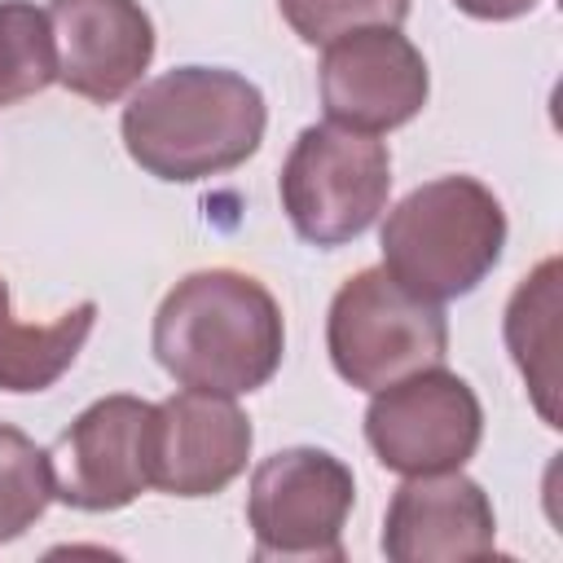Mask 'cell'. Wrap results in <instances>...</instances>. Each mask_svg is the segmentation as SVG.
Returning <instances> with one entry per match:
<instances>
[{
    "mask_svg": "<svg viewBox=\"0 0 563 563\" xmlns=\"http://www.w3.org/2000/svg\"><path fill=\"white\" fill-rule=\"evenodd\" d=\"M97 325V303L84 299L48 325H22L13 317L9 282L0 277V391H48L84 352Z\"/></svg>",
    "mask_w": 563,
    "mask_h": 563,
    "instance_id": "5bb4252c",
    "label": "cell"
},
{
    "mask_svg": "<svg viewBox=\"0 0 563 563\" xmlns=\"http://www.w3.org/2000/svg\"><path fill=\"white\" fill-rule=\"evenodd\" d=\"M356 501V479L330 449L295 444L268 453L246 493L255 559H343V523Z\"/></svg>",
    "mask_w": 563,
    "mask_h": 563,
    "instance_id": "8992f818",
    "label": "cell"
},
{
    "mask_svg": "<svg viewBox=\"0 0 563 563\" xmlns=\"http://www.w3.org/2000/svg\"><path fill=\"white\" fill-rule=\"evenodd\" d=\"M57 84L75 97L110 106L128 97L154 62V22L141 0H53Z\"/></svg>",
    "mask_w": 563,
    "mask_h": 563,
    "instance_id": "8fae6325",
    "label": "cell"
},
{
    "mask_svg": "<svg viewBox=\"0 0 563 563\" xmlns=\"http://www.w3.org/2000/svg\"><path fill=\"white\" fill-rule=\"evenodd\" d=\"M57 84V40L48 9L0 0V106H18Z\"/></svg>",
    "mask_w": 563,
    "mask_h": 563,
    "instance_id": "9a60e30c",
    "label": "cell"
},
{
    "mask_svg": "<svg viewBox=\"0 0 563 563\" xmlns=\"http://www.w3.org/2000/svg\"><path fill=\"white\" fill-rule=\"evenodd\" d=\"M268 128L264 92L224 66H176L132 92L119 132L154 180L194 185L242 167Z\"/></svg>",
    "mask_w": 563,
    "mask_h": 563,
    "instance_id": "7a4b0ae2",
    "label": "cell"
},
{
    "mask_svg": "<svg viewBox=\"0 0 563 563\" xmlns=\"http://www.w3.org/2000/svg\"><path fill=\"white\" fill-rule=\"evenodd\" d=\"M506 347L545 427L559 422V260H541L506 303Z\"/></svg>",
    "mask_w": 563,
    "mask_h": 563,
    "instance_id": "4fadbf2b",
    "label": "cell"
},
{
    "mask_svg": "<svg viewBox=\"0 0 563 563\" xmlns=\"http://www.w3.org/2000/svg\"><path fill=\"white\" fill-rule=\"evenodd\" d=\"M479 435V396L444 365H427L387 383L365 409V440L374 457L396 475L457 471L475 457Z\"/></svg>",
    "mask_w": 563,
    "mask_h": 563,
    "instance_id": "52a82bcc",
    "label": "cell"
},
{
    "mask_svg": "<svg viewBox=\"0 0 563 563\" xmlns=\"http://www.w3.org/2000/svg\"><path fill=\"white\" fill-rule=\"evenodd\" d=\"M431 92L427 62L400 26H365L325 44L321 106L325 119L352 132H391L409 123Z\"/></svg>",
    "mask_w": 563,
    "mask_h": 563,
    "instance_id": "9c48e42d",
    "label": "cell"
},
{
    "mask_svg": "<svg viewBox=\"0 0 563 563\" xmlns=\"http://www.w3.org/2000/svg\"><path fill=\"white\" fill-rule=\"evenodd\" d=\"M497 550V515L488 493L457 471L405 475L387 501L383 554L391 563H457Z\"/></svg>",
    "mask_w": 563,
    "mask_h": 563,
    "instance_id": "7c38bea8",
    "label": "cell"
},
{
    "mask_svg": "<svg viewBox=\"0 0 563 563\" xmlns=\"http://www.w3.org/2000/svg\"><path fill=\"white\" fill-rule=\"evenodd\" d=\"M251 444V418L233 405V396L185 387L154 405L150 484L172 497H211L246 471Z\"/></svg>",
    "mask_w": 563,
    "mask_h": 563,
    "instance_id": "30bf717a",
    "label": "cell"
},
{
    "mask_svg": "<svg viewBox=\"0 0 563 563\" xmlns=\"http://www.w3.org/2000/svg\"><path fill=\"white\" fill-rule=\"evenodd\" d=\"M150 347L180 387L246 396L277 374L286 321L273 290L251 273L198 268L163 295Z\"/></svg>",
    "mask_w": 563,
    "mask_h": 563,
    "instance_id": "6da1fadb",
    "label": "cell"
},
{
    "mask_svg": "<svg viewBox=\"0 0 563 563\" xmlns=\"http://www.w3.org/2000/svg\"><path fill=\"white\" fill-rule=\"evenodd\" d=\"M150 422L154 405L141 396L92 400L48 449L53 497L88 515L132 506L150 488Z\"/></svg>",
    "mask_w": 563,
    "mask_h": 563,
    "instance_id": "ba28073f",
    "label": "cell"
},
{
    "mask_svg": "<svg viewBox=\"0 0 563 563\" xmlns=\"http://www.w3.org/2000/svg\"><path fill=\"white\" fill-rule=\"evenodd\" d=\"M506 211L475 176H435L383 220V268L418 299L471 295L501 260Z\"/></svg>",
    "mask_w": 563,
    "mask_h": 563,
    "instance_id": "3957f363",
    "label": "cell"
},
{
    "mask_svg": "<svg viewBox=\"0 0 563 563\" xmlns=\"http://www.w3.org/2000/svg\"><path fill=\"white\" fill-rule=\"evenodd\" d=\"M53 501V462L26 431L0 422V545L18 541Z\"/></svg>",
    "mask_w": 563,
    "mask_h": 563,
    "instance_id": "2e32d148",
    "label": "cell"
},
{
    "mask_svg": "<svg viewBox=\"0 0 563 563\" xmlns=\"http://www.w3.org/2000/svg\"><path fill=\"white\" fill-rule=\"evenodd\" d=\"M325 347L343 383L383 391L405 374L444 365L449 321L440 303L418 299L387 268H361L330 299Z\"/></svg>",
    "mask_w": 563,
    "mask_h": 563,
    "instance_id": "277c9868",
    "label": "cell"
},
{
    "mask_svg": "<svg viewBox=\"0 0 563 563\" xmlns=\"http://www.w3.org/2000/svg\"><path fill=\"white\" fill-rule=\"evenodd\" d=\"M282 211L312 246L356 242L391 194V154L378 136L339 123H312L295 136L282 176Z\"/></svg>",
    "mask_w": 563,
    "mask_h": 563,
    "instance_id": "5b68a950",
    "label": "cell"
},
{
    "mask_svg": "<svg viewBox=\"0 0 563 563\" xmlns=\"http://www.w3.org/2000/svg\"><path fill=\"white\" fill-rule=\"evenodd\" d=\"M277 4L303 44H330L347 31L400 26L409 18V0H277Z\"/></svg>",
    "mask_w": 563,
    "mask_h": 563,
    "instance_id": "e0dca14e",
    "label": "cell"
},
{
    "mask_svg": "<svg viewBox=\"0 0 563 563\" xmlns=\"http://www.w3.org/2000/svg\"><path fill=\"white\" fill-rule=\"evenodd\" d=\"M453 4L479 22H510V18H523L537 9V0H453Z\"/></svg>",
    "mask_w": 563,
    "mask_h": 563,
    "instance_id": "ac0fdd59",
    "label": "cell"
}]
</instances>
